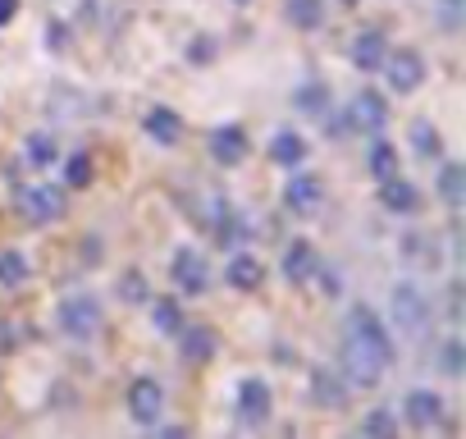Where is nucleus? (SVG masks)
<instances>
[{"label": "nucleus", "mask_w": 466, "mask_h": 439, "mask_svg": "<svg viewBox=\"0 0 466 439\" xmlns=\"http://www.w3.org/2000/svg\"><path fill=\"white\" fill-rule=\"evenodd\" d=\"M348 5H357V0H348Z\"/></svg>", "instance_id": "nucleus-36"}, {"label": "nucleus", "mask_w": 466, "mask_h": 439, "mask_svg": "<svg viewBox=\"0 0 466 439\" xmlns=\"http://www.w3.org/2000/svg\"><path fill=\"white\" fill-rule=\"evenodd\" d=\"M210 56H215V42H210V46H206V42L192 46V60H210Z\"/></svg>", "instance_id": "nucleus-35"}, {"label": "nucleus", "mask_w": 466, "mask_h": 439, "mask_svg": "<svg viewBox=\"0 0 466 439\" xmlns=\"http://www.w3.org/2000/svg\"><path fill=\"white\" fill-rule=\"evenodd\" d=\"M266 416H270V389H266V380H243L238 384V421L261 425Z\"/></svg>", "instance_id": "nucleus-9"}, {"label": "nucleus", "mask_w": 466, "mask_h": 439, "mask_svg": "<svg viewBox=\"0 0 466 439\" xmlns=\"http://www.w3.org/2000/svg\"><path fill=\"white\" fill-rule=\"evenodd\" d=\"M439 10H443V24H457V10H461V0H439Z\"/></svg>", "instance_id": "nucleus-33"}, {"label": "nucleus", "mask_w": 466, "mask_h": 439, "mask_svg": "<svg viewBox=\"0 0 466 439\" xmlns=\"http://www.w3.org/2000/svg\"><path fill=\"white\" fill-rule=\"evenodd\" d=\"M261 280H266V271H261V261L257 257H233L228 261V284L238 289V293H252V289H261Z\"/></svg>", "instance_id": "nucleus-16"}, {"label": "nucleus", "mask_w": 466, "mask_h": 439, "mask_svg": "<svg viewBox=\"0 0 466 439\" xmlns=\"http://www.w3.org/2000/svg\"><path fill=\"white\" fill-rule=\"evenodd\" d=\"M311 393H316V403H325V407H343V398H348L343 384H339L329 371H316V375H311Z\"/></svg>", "instance_id": "nucleus-24"}, {"label": "nucleus", "mask_w": 466, "mask_h": 439, "mask_svg": "<svg viewBox=\"0 0 466 439\" xmlns=\"http://www.w3.org/2000/svg\"><path fill=\"white\" fill-rule=\"evenodd\" d=\"M24 160L51 165V160H56V138H51V133H33V138L24 142Z\"/></svg>", "instance_id": "nucleus-25"}, {"label": "nucleus", "mask_w": 466, "mask_h": 439, "mask_svg": "<svg viewBox=\"0 0 466 439\" xmlns=\"http://www.w3.org/2000/svg\"><path fill=\"white\" fill-rule=\"evenodd\" d=\"M352 124L366 128V133H380L389 124V101L380 92H357L352 97Z\"/></svg>", "instance_id": "nucleus-10"}, {"label": "nucleus", "mask_w": 466, "mask_h": 439, "mask_svg": "<svg viewBox=\"0 0 466 439\" xmlns=\"http://www.w3.org/2000/svg\"><path fill=\"white\" fill-rule=\"evenodd\" d=\"M60 210H65V192L56 183H33L19 192V215L28 225H51V220H60Z\"/></svg>", "instance_id": "nucleus-5"}, {"label": "nucleus", "mask_w": 466, "mask_h": 439, "mask_svg": "<svg viewBox=\"0 0 466 439\" xmlns=\"http://www.w3.org/2000/svg\"><path fill=\"white\" fill-rule=\"evenodd\" d=\"M178 339H183V357H187L192 366L210 362V357H215V348H219L210 325H187V330H178Z\"/></svg>", "instance_id": "nucleus-13"}, {"label": "nucleus", "mask_w": 466, "mask_h": 439, "mask_svg": "<svg viewBox=\"0 0 466 439\" xmlns=\"http://www.w3.org/2000/svg\"><path fill=\"white\" fill-rule=\"evenodd\" d=\"M393 430H398V421H393V412H370L366 416V434H375V439H393Z\"/></svg>", "instance_id": "nucleus-29"}, {"label": "nucleus", "mask_w": 466, "mask_h": 439, "mask_svg": "<svg viewBox=\"0 0 466 439\" xmlns=\"http://www.w3.org/2000/svg\"><path fill=\"white\" fill-rule=\"evenodd\" d=\"M380 201H384L389 210H398V215H411V210H416V188H411L407 179L389 174V179H380Z\"/></svg>", "instance_id": "nucleus-14"}, {"label": "nucleus", "mask_w": 466, "mask_h": 439, "mask_svg": "<svg viewBox=\"0 0 466 439\" xmlns=\"http://www.w3.org/2000/svg\"><path fill=\"white\" fill-rule=\"evenodd\" d=\"M284 201H289L293 210L311 215V210L320 206V179H311V174H298V179L284 188Z\"/></svg>", "instance_id": "nucleus-15"}, {"label": "nucleus", "mask_w": 466, "mask_h": 439, "mask_svg": "<svg viewBox=\"0 0 466 439\" xmlns=\"http://www.w3.org/2000/svg\"><path fill=\"white\" fill-rule=\"evenodd\" d=\"M439 197H443L448 206H461V197H466V165H443V174H439Z\"/></svg>", "instance_id": "nucleus-22"}, {"label": "nucleus", "mask_w": 466, "mask_h": 439, "mask_svg": "<svg viewBox=\"0 0 466 439\" xmlns=\"http://www.w3.org/2000/svg\"><path fill=\"white\" fill-rule=\"evenodd\" d=\"M380 69H384V78H389L393 92H416V87L425 83V60H420L416 51H393V56L384 51Z\"/></svg>", "instance_id": "nucleus-6"}, {"label": "nucleus", "mask_w": 466, "mask_h": 439, "mask_svg": "<svg viewBox=\"0 0 466 439\" xmlns=\"http://www.w3.org/2000/svg\"><path fill=\"white\" fill-rule=\"evenodd\" d=\"M156 330H160V334H178V330H183V311H178L174 298L156 302Z\"/></svg>", "instance_id": "nucleus-28"}, {"label": "nucleus", "mask_w": 466, "mask_h": 439, "mask_svg": "<svg viewBox=\"0 0 466 439\" xmlns=\"http://www.w3.org/2000/svg\"><path fill=\"white\" fill-rule=\"evenodd\" d=\"M389 316H393V325H398L402 334H420L425 321H430V302H425V293H420L416 284H393V293H389Z\"/></svg>", "instance_id": "nucleus-4"}, {"label": "nucleus", "mask_w": 466, "mask_h": 439, "mask_svg": "<svg viewBox=\"0 0 466 439\" xmlns=\"http://www.w3.org/2000/svg\"><path fill=\"white\" fill-rule=\"evenodd\" d=\"M316 266H320V257H316V248H311L307 239L289 243V252H284V280H293V284H307V280L316 275Z\"/></svg>", "instance_id": "nucleus-12"}, {"label": "nucleus", "mask_w": 466, "mask_h": 439, "mask_svg": "<svg viewBox=\"0 0 466 439\" xmlns=\"http://www.w3.org/2000/svg\"><path fill=\"white\" fill-rule=\"evenodd\" d=\"M65 179H69L74 188H87V183H92V160H87V156H69Z\"/></svg>", "instance_id": "nucleus-30"}, {"label": "nucleus", "mask_w": 466, "mask_h": 439, "mask_svg": "<svg viewBox=\"0 0 466 439\" xmlns=\"http://www.w3.org/2000/svg\"><path fill=\"white\" fill-rule=\"evenodd\" d=\"M270 156H275V165H302V160H307V142H302V133L279 128V133L270 138Z\"/></svg>", "instance_id": "nucleus-17"}, {"label": "nucleus", "mask_w": 466, "mask_h": 439, "mask_svg": "<svg viewBox=\"0 0 466 439\" xmlns=\"http://www.w3.org/2000/svg\"><path fill=\"white\" fill-rule=\"evenodd\" d=\"M56 321L69 339H92V334H101V302L92 293H74V298L60 302Z\"/></svg>", "instance_id": "nucleus-2"}, {"label": "nucleus", "mask_w": 466, "mask_h": 439, "mask_svg": "<svg viewBox=\"0 0 466 439\" xmlns=\"http://www.w3.org/2000/svg\"><path fill=\"white\" fill-rule=\"evenodd\" d=\"M443 371H448V375H461V343H448V352H443Z\"/></svg>", "instance_id": "nucleus-32"}, {"label": "nucleus", "mask_w": 466, "mask_h": 439, "mask_svg": "<svg viewBox=\"0 0 466 439\" xmlns=\"http://www.w3.org/2000/svg\"><path fill=\"white\" fill-rule=\"evenodd\" d=\"M298 110L311 115V119L329 115V87H325V83H302V87H298Z\"/></svg>", "instance_id": "nucleus-20"}, {"label": "nucleus", "mask_w": 466, "mask_h": 439, "mask_svg": "<svg viewBox=\"0 0 466 439\" xmlns=\"http://www.w3.org/2000/svg\"><path fill=\"white\" fill-rule=\"evenodd\" d=\"M393 357L389 330L380 325V316L370 307H357L348 316V339H343V371L357 389H370L384 380V366Z\"/></svg>", "instance_id": "nucleus-1"}, {"label": "nucleus", "mask_w": 466, "mask_h": 439, "mask_svg": "<svg viewBox=\"0 0 466 439\" xmlns=\"http://www.w3.org/2000/svg\"><path fill=\"white\" fill-rule=\"evenodd\" d=\"M28 280V257L24 252H0V284H24Z\"/></svg>", "instance_id": "nucleus-26"}, {"label": "nucleus", "mask_w": 466, "mask_h": 439, "mask_svg": "<svg viewBox=\"0 0 466 439\" xmlns=\"http://www.w3.org/2000/svg\"><path fill=\"white\" fill-rule=\"evenodd\" d=\"M210 156H215L219 165H238V160L248 156V133H243L238 124L215 128V133H210Z\"/></svg>", "instance_id": "nucleus-11"}, {"label": "nucleus", "mask_w": 466, "mask_h": 439, "mask_svg": "<svg viewBox=\"0 0 466 439\" xmlns=\"http://www.w3.org/2000/svg\"><path fill=\"white\" fill-rule=\"evenodd\" d=\"M402 412H407V421H411L416 430H430V425L443 421V398H439L434 389H411L407 403H402Z\"/></svg>", "instance_id": "nucleus-8"}, {"label": "nucleus", "mask_w": 466, "mask_h": 439, "mask_svg": "<svg viewBox=\"0 0 466 439\" xmlns=\"http://www.w3.org/2000/svg\"><path fill=\"white\" fill-rule=\"evenodd\" d=\"M169 280H174L178 293L206 298V293H210V261H206L201 252H192V248H178L174 261H169Z\"/></svg>", "instance_id": "nucleus-3"}, {"label": "nucleus", "mask_w": 466, "mask_h": 439, "mask_svg": "<svg viewBox=\"0 0 466 439\" xmlns=\"http://www.w3.org/2000/svg\"><path fill=\"white\" fill-rule=\"evenodd\" d=\"M19 15V0H0V24H10Z\"/></svg>", "instance_id": "nucleus-34"}, {"label": "nucleus", "mask_w": 466, "mask_h": 439, "mask_svg": "<svg viewBox=\"0 0 466 439\" xmlns=\"http://www.w3.org/2000/svg\"><path fill=\"white\" fill-rule=\"evenodd\" d=\"M370 169H375V179L398 174V151H393L389 142H375V147H370Z\"/></svg>", "instance_id": "nucleus-27"}, {"label": "nucleus", "mask_w": 466, "mask_h": 439, "mask_svg": "<svg viewBox=\"0 0 466 439\" xmlns=\"http://www.w3.org/2000/svg\"><path fill=\"white\" fill-rule=\"evenodd\" d=\"M160 412H165V389L156 384V380H133L128 384V416L137 421V425H156L160 421Z\"/></svg>", "instance_id": "nucleus-7"}, {"label": "nucleus", "mask_w": 466, "mask_h": 439, "mask_svg": "<svg viewBox=\"0 0 466 439\" xmlns=\"http://www.w3.org/2000/svg\"><path fill=\"white\" fill-rule=\"evenodd\" d=\"M147 133H151L160 147H174V142H178V133H183V124H178V115H174V110L156 106V110L147 115Z\"/></svg>", "instance_id": "nucleus-19"}, {"label": "nucleus", "mask_w": 466, "mask_h": 439, "mask_svg": "<svg viewBox=\"0 0 466 439\" xmlns=\"http://www.w3.org/2000/svg\"><path fill=\"white\" fill-rule=\"evenodd\" d=\"M284 10H289V24L293 28H320L325 24L320 0H284Z\"/></svg>", "instance_id": "nucleus-21"}, {"label": "nucleus", "mask_w": 466, "mask_h": 439, "mask_svg": "<svg viewBox=\"0 0 466 439\" xmlns=\"http://www.w3.org/2000/svg\"><path fill=\"white\" fill-rule=\"evenodd\" d=\"M119 293H124V302H142V298H147V280H142L137 271H128V275L119 280Z\"/></svg>", "instance_id": "nucleus-31"}, {"label": "nucleus", "mask_w": 466, "mask_h": 439, "mask_svg": "<svg viewBox=\"0 0 466 439\" xmlns=\"http://www.w3.org/2000/svg\"><path fill=\"white\" fill-rule=\"evenodd\" d=\"M384 33H361L357 42H352V65L357 69H380V60H384Z\"/></svg>", "instance_id": "nucleus-18"}, {"label": "nucleus", "mask_w": 466, "mask_h": 439, "mask_svg": "<svg viewBox=\"0 0 466 439\" xmlns=\"http://www.w3.org/2000/svg\"><path fill=\"white\" fill-rule=\"evenodd\" d=\"M411 147H416V156L430 160V156L443 151V138H439V128H434L430 119H416V124H411Z\"/></svg>", "instance_id": "nucleus-23"}]
</instances>
